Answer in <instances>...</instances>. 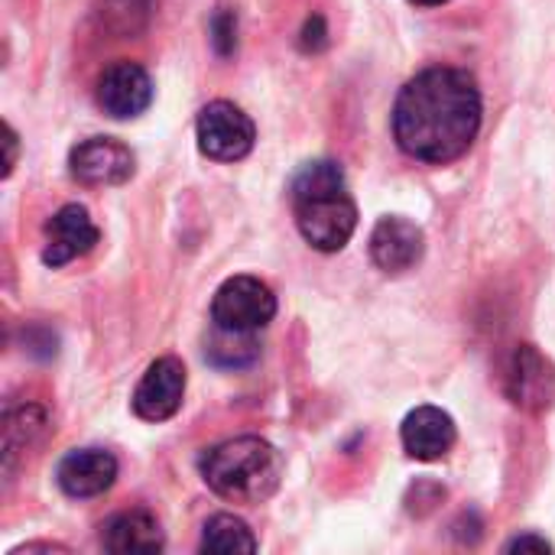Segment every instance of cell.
Instances as JSON below:
<instances>
[{"label":"cell","instance_id":"7","mask_svg":"<svg viewBox=\"0 0 555 555\" xmlns=\"http://www.w3.org/2000/svg\"><path fill=\"white\" fill-rule=\"evenodd\" d=\"M507 397L524 413H546L555 406V364L533 345H517L507 364Z\"/></svg>","mask_w":555,"mask_h":555},{"label":"cell","instance_id":"13","mask_svg":"<svg viewBox=\"0 0 555 555\" xmlns=\"http://www.w3.org/2000/svg\"><path fill=\"white\" fill-rule=\"evenodd\" d=\"M55 481L68 498H78V501L98 498L111 491V485L117 481V459L104 449L68 452L55 468Z\"/></svg>","mask_w":555,"mask_h":555},{"label":"cell","instance_id":"12","mask_svg":"<svg viewBox=\"0 0 555 555\" xmlns=\"http://www.w3.org/2000/svg\"><path fill=\"white\" fill-rule=\"evenodd\" d=\"M400 439H403V449L410 459L416 462H439L452 452L455 439H459V429H455V420L439 410V406H416L406 420H403V429H400Z\"/></svg>","mask_w":555,"mask_h":555},{"label":"cell","instance_id":"19","mask_svg":"<svg viewBox=\"0 0 555 555\" xmlns=\"http://www.w3.org/2000/svg\"><path fill=\"white\" fill-rule=\"evenodd\" d=\"M299 46H302V52H322L328 46V26H325L322 13H312L306 20V26L299 33Z\"/></svg>","mask_w":555,"mask_h":555},{"label":"cell","instance_id":"16","mask_svg":"<svg viewBox=\"0 0 555 555\" xmlns=\"http://www.w3.org/2000/svg\"><path fill=\"white\" fill-rule=\"evenodd\" d=\"M254 335L257 332H231V328L215 325V332L208 338V348H205V358L215 367H224V371L247 367V364H254L260 358V345H257Z\"/></svg>","mask_w":555,"mask_h":555},{"label":"cell","instance_id":"8","mask_svg":"<svg viewBox=\"0 0 555 555\" xmlns=\"http://www.w3.org/2000/svg\"><path fill=\"white\" fill-rule=\"evenodd\" d=\"M185 397V367L179 358H156L133 390V413L146 423H166Z\"/></svg>","mask_w":555,"mask_h":555},{"label":"cell","instance_id":"6","mask_svg":"<svg viewBox=\"0 0 555 555\" xmlns=\"http://www.w3.org/2000/svg\"><path fill=\"white\" fill-rule=\"evenodd\" d=\"M133 169H137V159H133L130 146H124L114 137L81 140L68 153V172H72V179H78L81 185H91V189L124 185L133 176Z\"/></svg>","mask_w":555,"mask_h":555},{"label":"cell","instance_id":"15","mask_svg":"<svg viewBox=\"0 0 555 555\" xmlns=\"http://www.w3.org/2000/svg\"><path fill=\"white\" fill-rule=\"evenodd\" d=\"M46 413L39 406H20V410H10L7 420H3V465L7 472H13V462L20 452L33 449L42 436H46Z\"/></svg>","mask_w":555,"mask_h":555},{"label":"cell","instance_id":"21","mask_svg":"<svg viewBox=\"0 0 555 555\" xmlns=\"http://www.w3.org/2000/svg\"><path fill=\"white\" fill-rule=\"evenodd\" d=\"M16 133H13V127L7 124V163H3V176H10L13 172V166H16Z\"/></svg>","mask_w":555,"mask_h":555},{"label":"cell","instance_id":"17","mask_svg":"<svg viewBox=\"0 0 555 555\" xmlns=\"http://www.w3.org/2000/svg\"><path fill=\"white\" fill-rule=\"evenodd\" d=\"M202 553H257V537L234 514H218L202 530Z\"/></svg>","mask_w":555,"mask_h":555},{"label":"cell","instance_id":"14","mask_svg":"<svg viewBox=\"0 0 555 555\" xmlns=\"http://www.w3.org/2000/svg\"><path fill=\"white\" fill-rule=\"evenodd\" d=\"M101 546L114 555L130 553H163L166 537L153 514L146 511H124L111 517L101 530Z\"/></svg>","mask_w":555,"mask_h":555},{"label":"cell","instance_id":"9","mask_svg":"<svg viewBox=\"0 0 555 555\" xmlns=\"http://www.w3.org/2000/svg\"><path fill=\"white\" fill-rule=\"evenodd\" d=\"M98 241H101V231L91 221L88 208L85 205H65L46 221L42 263L46 267H65V263L91 254Z\"/></svg>","mask_w":555,"mask_h":555},{"label":"cell","instance_id":"2","mask_svg":"<svg viewBox=\"0 0 555 555\" xmlns=\"http://www.w3.org/2000/svg\"><path fill=\"white\" fill-rule=\"evenodd\" d=\"M293 208L299 234L322 254L341 250L358 228V205L348 195V182L338 163H306L293 179Z\"/></svg>","mask_w":555,"mask_h":555},{"label":"cell","instance_id":"5","mask_svg":"<svg viewBox=\"0 0 555 555\" xmlns=\"http://www.w3.org/2000/svg\"><path fill=\"white\" fill-rule=\"evenodd\" d=\"M195 133H198V150L215 163L244 159L257 140L254 120L231 101H211L208 107H202Z\"/></svg>","mask_w":555,"mask_h":555},{"label":"cell","instance_id":"22","mask_svg":"<svg viewBox=\"0 0 555 555\" xmlns=\"http://www.w3.org/2000/svg\"><path fill=\"white\" fill-rule=\"evenodd\" d=\"M410 3H416V7H442L449 0H410Z\"/></svg>","mask_w":555,"mask_h":555},{"label":"cell","instance_id":"1","mask_svg":"<svg viewBox=\"0 0 555 555\" xmlns=\"http://www.w3.org/2000/svg\"><path fill=\"white\" fill-rule=\"evenodd\" d=\"M481 130V91L462 68H426L410 78L393 104V137L420 163H452Z\"/></svg>","mask_w":555,"mask_h":555},{"label":"cell","instance_id":"20","mask_svg":"<svg viewBox=\"0 0 555 555\" xmlns=\"http://www.w3.org/2000/svg\"><path fill=\"white\" fill-rule=\"evenodd\" d=\"M507 553H553V543H546L543 537L527 533V537L511 540V543H507Z\"/></svg>","mask_w":555,"mask_h":555},{"label":"cell","instance_id":"10","mask_svg":"<svg viewBox=\"0 0 555 555\" xmlns=\"http://www.w3.org/2000/svg\"><path fill=\"white\" fill-rule=\"evenodd\" d=\"M153 101V78L137 62H114L98 81V104L104 114L127 120L150 107Z\"/></svg>","mask_w":555,"mask_h":555},{"label":"cell","instance_id":"11","mask_svg":"<svg viewBox=\"0 0 555 555\" xmlns=\"http://www.w3.org/2000/svg\"><path fill=\"white\" fill-rule=\"evenodd\" d=\"M426 250V237L423 228H416L413 221L390 215L380 218L377 228L371 231V260L384 270V273H406L423 260Z\"/></svg>","mask_w":555,"mask_h":555},{"label":"cell","instance_id":"4","mask_svg":"<svg viewBox=\"0 0 555 555\" xmlns=\"http://www.w3.org/2000/svg\"><path fill=\"white\" fill-rule=\"evenodd\" d=\"M276 315L273 289L257 276H231L211 299V322L231 332H260Z\"/></svg>","mask_w":555,"mask_h":555},{"label":"cell","instance_id":"3","mask_svg":"<svg viewBox=\"0 0 555 555\" xmlns=\"http://www.w3.org/2000/svg\"><path fill=\"white\" fill-rule=\"evenodd\" d=\"M205 485L231 504H263L283 481V455L260 436L228 439L202 455Z\"/></svg>","mask_w":555,"mask_h":555},{"label":"cell","instance_id":"18","mask_svg":"<svg viewBox=\"0 0 555 555\" xmlns=\"http://www.w3.org/2000/svg\"><path fill=\"white\" fill-rule=\"evenodd\" d=\"M211 46L221 59L234 55L237 49V13L231 7H218L211 16Z\"/></svg>","mask_w":555,"mask_h":555}]
</instances>
